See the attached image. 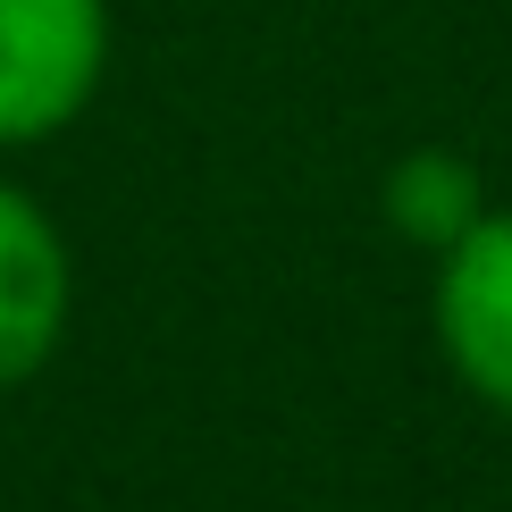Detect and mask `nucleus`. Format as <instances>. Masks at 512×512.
I'll use <instances>...</instances> for the list:
<instances>
[{"instance_id": "obj_1", "label": "nucleus", "mask_w": 512, "mask_h": 512, "mask_svg": "<svg viewBox=\"0 0 512 512\" xmlns=\"http://www.w3.org/2000/svg\"><path fill=\"white\" fill-rule=\"evenodd\" d=\"M110 76V0H0V152L51 143Z\"/></svg>"}, {"instance_id": "obj_2", "label": "nucleus", "mask_w": 512, "mask_h": 512, "mask_svg": "<svg viewBox=\"0 0 512 512\" xmlns=\"http://www.w3.org/2000/svg\"><path fill=\"white\" fill-rule=\"evenodd\" d=\"M429 328L462 395L512 420V210H487L471 236L437 252Z\"/></svg>"}, {"instance_id": "obj_3", "label": "nucleus", "mask_w": 512, "mask_h": 512, "mask_svg": "<svg viewBox=\"0 0 512 512\" xmlns=\"http://www.w3.org/2000/svg\"><path fill=\"white\" fill-rule=\"evenodd\" d=\"M68 303H76V269L59 219L26 185L0 177V395L42 378V361L68 336Z\"/></svg>"}, {"instance_id": "obj_4", "label": "nucleus", "mask_w": 512, "mask_h": 512, "mask_svg": "<svg viewBox=\"0 0 512 512\" xmlns=\"http://www.w3.org/2000/svg\"><path fill=\"white\" fill-rule=\"evenodd\" d=\"M487 210H496V202H487V168L462 152V143H420V152H403L387 168V185H378V219H387V236L412 244V252H429V261L454 236H471Z\"/></svg>"}]
</instances>
